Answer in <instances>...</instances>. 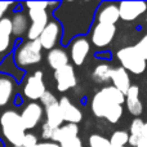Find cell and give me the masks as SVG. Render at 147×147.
<instances>
[{
	"instance_id": "1",
	"label": "cell",
	"mask_w": 147,
	"mask_h": 147,
	"mask_svg": "<svg viewBox=\"0 0 147 147\" xmlns=\"http://www.w3.org/2000/svg\"><path fill=\"white\" fill-rule=\"evenodd\" d=\"M123 103H125V96L121 92L112 85L105 86L92 98V112L96 117H103L115 124L123 116Z\"/></svg>"
},
{
	"instance_id": "2",
	"label": "cell",
	"mask_w": 147,
	"mask_h": 147,
	"mask_svg": "<svg viewBox=\"0 0 147 147\" xmlns=\"http://www.w3.org/2000/svg\"><path fill=\"white\" fill-rule=\"evenodd\" d=\"M0 130L1 134L10 145L21 147L22 140L26 134L25 125L21 115L14 110H7L0 115Z\"/></svg>"
},
{
	"instance_id": "3",
	"label": "cell",
	"mask_w": 147,
	"mask_h": 147,
	"mask_svg": "<svg viewBox=\"0 0 147 147\" xmlns=\"http://www.w3.org/2000/svg\"><path fill=\"white\" fill-rule=\"evenodd\" d=\"M116 58L121 63L123 69L134 75L143 74L147 67V62L142 58V56L138 53L134 47H125L119 49L116 52Z\"/></svg>"
},
{
	"instance_id": "4",
	"label": "cell",
	"mask_w": 147,
	"mask_h": 147,
	"mask_svg": "<svg viewBox=\"0 0 147 147\" xmlns=\"http://www.w3.org/2000/svg\"><path fill=\"white\" fill-rule=\"evenodd\" d=\"M41 48L40 41L38 40H32V41H26L25 44L20 47L14 53V61L18 66L21 67H27V66H32L36 65L41 61Z\"/></svg>"
},
{
	"instance_id": "5",
	"label": "cell",
	"mask_w": 147,
	"mask_h": 147,
	"mask_svg": "<svg viewBox=\"0 0 147 147\" xmlns=\"http://www.w3.org/2000/svg\"><path fill=\"white\" fill-rule=\"evenodd\" d=\"M27 17L31 20V25L27 30V38L30 41L38 40L49 22L48 12L44 9H28Z\"/></svg>"
},
{
	"instance_id": "6",
	"label": "cell",
	"mask_w": 147,
	"mask_h": 147,
	"mask_svg": "<svg viewBox=\"0 0 147 147\" xmlns=\"http://www.w3.org/2000/svg\"><path fill=\"white\" fill-rule=\"evenodd\" d=\"M47 92L45 84L43 80V72L35 71V74L28 76L23 85V96L27 99L35 102L43 97V94Z\"/></svg>"
},
{
	"instance_id": "7",
	"label": "cell",
	"mask_w": 147,
	"mask_h": 147,
	"mask_svg": "<svg viewBox=\"0 0 147 147\" xmlns=\"http://www.w3.org/2000/svg\"><path fill=\"white\" fill-rule=\"evenodd\" d=\"M116 27L115 25H105V23H96L92 28V43L97 48L107 47L115 38Z\"/></svg>"
},
{
	"instance_id": "8",
	"label": "cell",
	"mask_w": 147,
	"mask_h": 147,
	"mask_svg": "<svg viewBox=\"0 0 147 147\" xmlns=\"http://www.w3.org/2000/svg\"><path fill=\"white\" fill-rule=\"evenodd\" d=\"M119 7V16L120 20L127 21V22H132V21L137 20L142 14L147 12V1H121L117 4Z\"/></svg>"
},
{
	"instance_id": "9",
	"label": "cell",
	"mask_w": 147,
	"mask_h": 147,
	"mask_svg": "<svg viewBox=\"0 0 147 147\" xmlns=\"http://www.w3.org/2000/svg\"><path fill=\"white\" fill-rule=\"evenodd\" d=\"M62 35V27L58 21H49L48 25L43 30L41 35L39 36V41L43 49L52 51L54 49L56 44L58 43L59 38Z\"/></svg>"
},
{
	"instance_id": "10",
	"label": "cell",
	"mask_w": 147,
	"mask_h": 147,
	"mask_svg": "<svg viewBox=\"0 0 147 147\" xmlns=\"http://www.w3.org/2000/svg\"><path fill=\"white\" fill-rule=\"evenodd\" d=\"M21 119L25 125V129H34L35 127H38V124L41 121L44 115L43 106L40 103L36 102H30L25 106V109L21 112Z\"/></svg>"
},
{
	"instance_id": "11",
	"label": "cell",
	"mask_w": 147,
	"mask_h": 147,
	"mask_svg": "<svg viewBox=\"0 0 147 147\" xmlns=\"http://www.w3.org/2000/svg\"><path fill=\"white\" fill-rule=\"evenodd\" d=\"M89 52H90V43L86 38L80 36L72 40L70 47V57L76 66H81L85 62Z\"/></svg>"
},
{
	"instance_id": "12",
	"label": "cell",
	"mask_w": 147,
	"mask_h": 147,
	"mask_svg": "<svg viewBox=\"0 0 147 147\" xmlns=\"http://www.w3.org/2000/svg\"><path fill=\"white\" fill-rule=\"evenodd\" d=\"M54 79L57 83V90L61 93L76 86V75L71 65H67V66L54 71Z\"/></svg>"
},
{
	"instance_id": "13",
	"label": "cell",
	"mask_w": 147,
	"mask_h": 147,
	"mask_svg": "<svg viewBox=\"0 0 147 147\" xmlns=\"http://www.w3.org/2000/svg\"><path fill=\"white\" fill-rule=\"evenodd\" d=\"M98 7L99 8L96 13L97 23L115 25L120 20L117 4H115V3H101Z\"/></svg>"
},
{
	"instance_id": "14",
	"label": "cell",
	"mask_w": 147,
	"mask_h": 147,
	"mask_svg": "<svg viewBox=\"0 0 147 147\" xmlns=\"http://www.w3.org/2000/svg\"><path fill=\"white\" fill-rule=\"evenodd\" d=\"M58 106L61 110L62 117H63V121L69 123V124H76L83 120V114L81 111L70 101L67 97H62L58 101Z\"/></svg>"
},
{
	"instance_id": "15",
	"label": "cell",
	"mask_w": 147,
	"mask_h": 147,
	"mask_svg": "<svg viewBox=\"0 0 147 147\" xmlns=\"http://www.w3.org/2000/svg\"><path fill=\"white\" fill-rule=\"evenodd\" d=\"M125 103H127L128 111L133 116L138 117L143 112V103L140 99V88L137 85H132L125 93Z\"/></svg>"
},
{
	"instance_id": "16",
	"label": "cell",
	"mask_w": 147,
	"mask_h": 147,
	"mask_svg": "<svg viewBox=\"0 0 147 147\" xmlns=\"http://www.w3.org/2000/svg\"><path fill=\"white\" fill-rule=\"evenodd\" d=\"M47 62H48L49 67H52L54 71H57V70L70 65V57L66 51L61 48H54L49 51L47 54Z\"/></svg>"
},
{
	"instance_id": "17",
	"label": "cell",
	"mask_w": 147,
	"mask_h": 147,
	"mask_svg": "<svg viewBox=\"0 0 147 147\" xmlns=\"http://www.w3.org/2000/svg\"><path fill=\"white\" fill-rule=\"evenodd\" d=\"M111 81H112V84H114L112 86H115L117 90H120L124 96H125V93L128 92V89L132 86V84H130L129 74H128L127 70L123 69V67L112 69Z\"/></svg>"
},
{
	"instance_id": "18",
	"label": "cell",
	"mask_w": 147,
	"mask_h": 147,
	"mask_svg": "<svg viewBox=\"0 0 147 147\" xmlns=\"http://www.w3.org/2000/svg\"><path fill=\"white\" fill-rule=\"evenodd\" d=\"M79 134V127L76 124H65L62 127L57 128L53 133V137H52V142L56 143H62L67 140H71V138L78 137Z\"/></svg>"
},
{
	"instance_id": "19",
	"label": "cell",
	"mask_w": 147,
	"mask_h": 147,
	"mask_svg": "<svg viewBox=\"0 0 147 147\" xmlns=\"http://www.w3.org/2000/svg\"><path fill=\"white\" fill-rule=\"evenodd\" d=\"M12 35V21L10 18L4 17L0 20V53H4L9 49Z\"/></svg>"
},
{
	"instance_id": "20",
	"label": "cell",
	"mask_w": 147,
	"mask_h": 147,
	"mask_svg": "<svg viewBox=\"0 0 147 147\" xmlns=\"http://www.w3.org/2000/svg\"><path fill=\"white\" fill-rule=\"evenodd\" d=\"M14 93V81L9 76H0V107L9 103Z\"/></svg>"
},
{
	"instance_id": "21",
	"label": "cell",
	"mask_w": 147,
	"mask_h": 147,
	"mask_svg": "<svg viewBox=\"0 0 147 147\" xmlns=\"http://www.w3.org/2000/svg\"><path fill=\"white\" fill-rule=\"evenodd\" d=\"M12 31L14 36H22L28 30V17L22 12L14 13L12 18Z\"/></svg>"
},
{
	"instance_id": "22",
	"label": "cell",
	"mask_w": 147,
	"mask_h": 147,
	"mask_svg": "<svg viewBox=\"0 0 147 147\" xmlns=\"http://www.w3.org/2000/svg\"><path fill=\"white\" fill-rule=\"evenodd\" d=\"M45 117H47L45 123L48 125H51L52 128H54V129L62 127L65 123L58 103L52 105V106H49V107H45Z\"/></svg>"
},
{
	"instance_id": "23",
	"label": "cell",
	"mask_w": 147,
	"mask_h": 147,
	"mask_svg": "<svg viewBox=\"0 0 147 147\" xmlns=\"http://www.w3.org/2000/svg\"><path fill=\"white\" fill-rule=\"evenodd\" d=\"M111 72L112 69L110 65L107 63H101L93 70V74H92V78L96 83L98 84H105L109 83L111 80Z\"/></svg>"
},
{
	"instance_id": "24",
	"label": "cell",
	"mask_w": 147,
	"mask_h": 147,
	"mask_svg": "<svg viewBox=\"0 0 147 147\" xmlns=\"http://www.w3.org/2000/svg\"><path fill=\"white\" fill-rule=\"evenodd\" d=\"M128 141H129V134L125 130H116L110 138V143L114 147H125Z\"/></svg>"
},
{
	"instance_id": "25",
	"label": "cell",
	"mask_w": 147,
	"mask_h": 147,
	"mask_svg": "<svg viewBox=\"0 0 147 147\" xmlns=\"http://www.w3.org/2000/svg\"><path fill=\"white\" fill-rule=\"evenodd\" d=\"M89 146L90 147H111L110 140L99 134H92L89 137Z\"/></svg>"
},
{
	"instance_id": "26",
	"label": "cell",
	"mask_w": 147,
	"mask_h": 147,
	"mask_svg": "<svg viewBox=\"0 0 147 147\" xmlns=\"http://www.w3.org/2000/svg\"><path fill=\"white\" fill-rule=\"evenodd\" d=\"M143 125H145V121L142 119H140V117H136L132 121V124H130V134L137 136V137H142Z\"/></svg>"
},
{
	"instance_id": "27",
	"label": "cell",
	"mask_w": 147,
	"mask_h": 147,
	"mask_svg": "<svg viewBox=\"0 0 147 147\" xmlns=\"http://www.w3.org/2000/svg\"><path fill=\"white\" fill-rule=\"evenodd\" d=\"M134 48L137 49V52L142 56V58L147 62V34L138 41L137 44L134 45Z\"/></svg>"
},
{
	"instance_id": "28",
	"label": "cell",
	"mask_w": 147,
	"mask_h": 147,
	"mask_svg": "<svg viewBox=\"0 0 147 147\" xmlns=\"http://www.w3.org/2000/svg\"><path fill=\"white\" fill-rule=\"evenodd\" d=\"M40 102L44 107H49V106H52V105L58 103V101H57V98L54 97V94L51 93V92H48V90L43 94V97L40 98Z\"/></svg>"
},
{
	"instance_id": "29",
	"label": "cell",
	"mask_w": 147,
	"mask_h": 147,
	"mask_svg": "<svg viewBox=\"0 0 147 147\" xmlns=\"http://www.w3.org/2000/svg\"><path fill=\"white\" fill-rule=\"evenodd\" d=\"M39 143L38 137L32 133H28V134H25L22 140V143H21V147H35Z\"/></svg>"
},
{
	"instance_id": "30",
	"label": "cell",
	"mask_w": 147,
	"mask_h": 147,
	"mask_svg": "<svg viewBox=\"0 0 147 147\" xmlns=\"http://www.w3.org/2000/svg\"><path fill=\"white\" fill-rule=\"evenodd\" d=\"M54 130H56L54 128H52L51 125H48L47 123H44L43 127H41V137H43L45 141H52Z\"/></svg>"
},
{
	"instance_id": "31",
	"label": "cell",
	"mask_w": 147,
	"mask_h": 147,
	"mask_svg": "<svg viewBox=\"0 0 147 147\" xmlns=\"http://www.w3.org/2000/svg\"><path fill=\"white\" fill-rule=\"evenodd\" d=\"M59 146L61 147H84L81 140L79 138V136L75 138H71V140H67V141H65V142L59 143Z\"/></svg>"
},
{
	"instance_id": "32",
	"label": "cell",
	"mask_w": 147,
	"mask_h": 147,
	"mask_svg": "<svg viewBox=\"0 0 147 147\" xmlns=\"http://www.w3.org/2000/svg\"><path fill=\"white\" fill-rule=\"evenodd\" d=\"M49 3L48 1H28L26 3L27 9H44L45 10L48 8Z\"/></svg>"
},
{
	"instance_id": "33",
	"label": "cell",
	"mask_w": 147,
	"mask_h": 147,
	"mask_svg": "<svg viewBox=\"0 0 147 147\" xmlns=\"http://www.w3.org/2000/svg\"><path fill=\"white\" fill-rule=\"evenodd\" d=\"M10 3L9 1H0V20L4 18V13L8 10V8L10 7Z\"/></svg>"
},
{
	"instance_id": "34",
	"label": "cell",
	"mask_w": 147,
	"mask_h": 147,
	"mask_svg": "<svg viewBox=\"0 0 147 147\" xmlns=\"http://www.w3.org/2000/svg\"><path fill=\"white\" fill-rule=\"evenodd\" d=\"M35 147H61V146L56 142H52V141H44V142H39Z\"/></svg>"
},
{
	"instance_id": "35",
	"label": "cell",
	"mask_w": 147,
	"mask_h": 147,
	"mask_svg": "<svg viewBox=\"0 0 147 147\" xmlns=\"http://www.w3.org/2000/svg\"><path fill=\"white\" fill-rule=\"evenodd\" d=\"M140 140H141V137H137V136L129 134V141H128V143L130 145V147H137L138 143H140Z\"/></svg>"
},
{
	"instance_id": "36",
	"label": "cell",
	"mask_w": 147,
	"mask_h": 147,
	"mask_svg": "<svg viewBox=\"0 0 147 147\" xmlns=\"http://www.w3.org/2000/svg\"><path fill=\"white\" fill-rule=\"evenodd\" d=\"M137 147H147V138H141Z\"/></svg>"
},
{
	"instance_id": "37",
	"label": "cell",
	"mask_w": 147,
	"mask_h": 147,
	"mask_svg": "<svg viewBox=\"0 0 147 147\" xmlns=\"http://www.w3.org/2000/svg\"><path fill=\"white\" fill-rule=\"evenodd\" d=\"M141 138H147V121L143 125V129H142V137Z\"/></svg>"
},
{
	"instance_id": "38",
	"label": "cell",
	"mask_w": 147,
	"mask_h": 147,
	"mask_svg": "<svg viewBox=\"0 0 147 147\" xmlns=\"http://www.w3.org/2000/svg\"><path fill=\"white\" fill-rule=\"evenodd\" d=\"M145 21H146V25H147V12H146V20Z\"/></svg>"
},
{
	"instance_id": "39",
	"label": "cell",
	"mask_w": 147,
	"mask_h": 147,
	"mask_svg": "<svg viewBox=\"0 0 147 147\" xmlns=\"http://www.w3.org/2000/svg\"><path fill=\"white\" fill-rule=\"evenodd\" d=\"M111 147H114V146H111Z\"/></svg>"
},
{
	"instance_id": "40",
	"label": "cell",
	"mask_w": 147,
	"mask_h": 147,
	"mask_svg": "<svg viewBox=\"0 0 147 147\" xmlns=\"http://www.w3.org/2000/svg\"><path fill=\"white\" fill-rule=\"evenodd\" d=\"M129 147H130V146H129Z\"/></svg>"
}]
</instances>
